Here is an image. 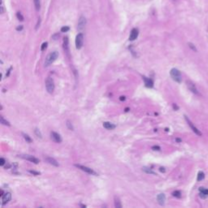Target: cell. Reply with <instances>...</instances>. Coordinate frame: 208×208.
I'll list each match as a JSON object with an SVG mask.
<instances>
[{
    "label": "cell",
    "instance_id": "1",
    "mask_svg": "<svg viewBox=\"0 0 208 208\" xmlns=\"http://www.w3.org/2000/svg\"><path fill=\"white\" fill-rule=\"evenodd\" d=\"M59 57V53L57 51H53L51 53H50L47 56L45 60V66L46 67H49L50 65L52 64L58 59Z\"/></svg>",
    "mask_w": 208,
    "mask_h": 208
},
{
    "label": "cell",
    "instance_id": "2",
    "mask_svg": "<svg viewBox=\"0 0 208 208\" xmlns=\"http://www.w3.org/2000/svg\"><path fill=\"white\" fill-rule=\"evenodd\" d=\"M170 75L172 76V78L175 80L176 82L181 83L182 80V76H181V72L176 69V68H172L170 71Z\"/></svg>",
    "mask_w": 208,
    "mask_h": 208
},
{
    "label": "cell",
    "instance_id": "3",
    "mask_svg": "<svg viewBox=\"0 0 208 208\" xmlns=\"http://www.w3.org/2000/svg\"><path fill=\"white\" fill-rule=\"evenodd\" d=\"M45 85H46V91H47L49 94H52L55 90V81H54L53 78H51V77H50V76L47 77L46 80Z\"/></svg>",
    "mask_w": 208,
    "mask_h": 208
},
{
    "label": "cell",
    "instance_id": "4",
    "mask_svg": "<svg viewBox=\"0 0 208 208\" xmlns=\"http://www.w3.org/2000/svg\"><path fill=\"white\" fill-rule=\"evenodd\" d=\"M83 42H84V35L83 33H80L76 37V40H75L76 48L80 50L83 46Z\"/></svg>",
    "mask_w": 208,
    "mask_h": 208
},
{
    "label": "cell",
    "instance_id": "5",
    "mask_svg": "<svg viewBox=\"0 0 208 208\" xmlns=\"http://www.w3.org/2000/svg\"><path fill=\"white\" fill-rule=\"evenodd\" d=\"M75 167H78L79 169L82 170L83 172H85L86 173H88V174H90L92 176H98V174L96 172H94V170L89 168L88 167H85V166H83V165H80V164H75Z\"/></svg>",
    "mask_w": 208,
    "mask_h": 208
},
{
    "label": "cell",
    "instance_id": "6",
    "mask_svg": "<svg viewBox=\"0 0 208 208\" xmlns=\"http://www.w3.org/2000/svg\"><path fill=\"white\" fill-rule=\"evenodd\" d=\"M86 25V19L84 15H80L79 20H78V24H77V29L79 31H82L85 28Z\"/></svg>",
    "mask_w": 208,
    "mask_h": 208
},
{
    "label": "cell",
    "instance_id": "7",
    "mask_svg": "<svg viewBox=\"0 0 208 208\" xmlns=\"http://www.w3.org/2000/svg\"><path fill=\"white\" fill-rule=\"evenodd\" d=\"M20 157L21 158H23V159H26L28 161H29V162H32L33 163H35V164H38L39 163V159H37L36 157H34V156H32V155H29V154H22V155H20Z\"/></svg>",
    "mask_w": 208,
    "mask_h": 208
},
{
    "label": "cell",
    "instance_id": "8",
    "mask_svg": "<svg viewBox=\"0 0 208 208\" xmlns=\"http://www.w3.org/2000/svg\"><path fill=\"white\" fill-rule=\"evenodd\" d=\"M185 120L187 121V123H188V125H189V127H190V128L192 129V130H193V131L196 133L197 135H198V136H202V133L199 131V130H198L196 127H195L194 125H193V123L191 122L190 120H189V118L187 117V116H185Z\"/></svg>",
    "mask_w": 208,
    "mask_h": 208
},
{
    "label": "cell",
    "instance_id": "9",
    "mask_svg": "<svg viewBox=\"0 0 208 208\" xmlns=\"http://www.w3.org/2000/svg\"><path fill=\"white\" fill-rule=\"evenodd\" d=\"M51 137L52 140H53L55 142H56V143H61L62 142V138L59 133H55V132H51Z\"/></svg>",
    "mask_w": 208,
    "mask_h": 208
},
{
    "label": "cell",
    "instance_id": "10",
    "mask_svg": "<svg viewBox=\"0 0 208 208\" xmlns=\"http://www.w3.org/2000/svg\"><path fill=\"white\" fill-rule=\"evenodd\" d=\"M186 84H187L188 88H189V90H190L191 92H193L194 94H199V93H198V91L197 88L195 87V85H194V84L193 82H191L190 80H188V81L186 82Z\"/></svg>",
    "mask_w": 208,
    "mask_h": 208
},
{
    "label": "cell",
    "instance_id": "11",
    "mask_svg": "<svg viewBox=\"0 0 208 208\" xmlns=\"http://www.w3.org/2000/svg\"><path fill=\"white\" fill-rule=\"evenodd\" d=\"M11 199V193H5L2 196V205H5L10 202Z\"/></svg>",
    "mask_w": 208,
    "mask_h": 208
},
{
    "label": "cell",
    "instance_id": "12",
    "mask_svg": "<svg viewBox=\"0 0 208 208\" xmlns=\"http://www.w3.org/2000/svg\"><path fill=\"white\" fill-rule=\"evenodd\" d=\"M138 34H139V31L138 29H133L129 35V40L130 41H134V40L138 38Z\"/></svg>",
    "mask_w": 208,
    "mask_h": 208
},
{
    "label": "cell",
    "instance_id": "13",
    "mask_svg": "<svg viewBox=\"0 0 208 208\" xmlns=\"http://www.w3.org/2000/svg\"><path fill=\"white\" fill-rule=\"evenodd\" d=\"M64 50L68 56H69V42H68V37H65L64 38Z\"/></svg>",
    "mask_w": 208,
    "mask_h": 208
},
{
    "label": "cell",
    "instance_id": "14",
    "mask_svg": "<svg viewBox=\"0 0 208 208\" xmlns=\"http://www.w3.org/2000/svg\"><path fill=\"white\" fill-rule=\"evenodd\" d=\"M142 78H143L145 87H147V88H152L154 86V81L150 78H148V77H146V76H143Z\"/></svg>",
    "mask_w": 208,
    "mask_h": 208
},
{
    "label": "cell",
    "instance_id": "15",
    "mask_svg": "<svg viewBox=\"0 0 208 208\" xmlns=\"http://www.w3.org/2000/svg\"><path fill=\"white\" fill-rule=\"evenodd\" d=\"M157 201H158V203H159V205H161V206H163L164 203H165V201H166L165 194H159L157 196Z\"/></svg>",
    "mask_w": 208,
    "mask_h": 208
},
{
    "label": "cell",
    "instance_id": "16",
    "mask_svg": "<svg viewBox=\"0 0 208 208\" xmlns=\"http://www.w3.org/2000/svg\"><path fill=\"white\" fill-rule=\"evenodd\" d=\"M45 160L46 161L47 163H49L50 164H51V165H53L55 167H59V163L57 162L56 160H55V159H53V158H51V157H46Z\"/></svg>",
    "mask_w": 208,
    "mask_h": 208
},
{
    "label": "cell",
    "instance_id": "17",
    "mask_svg": "<svg viewBox=\"0 0 208 208\" xmlns=\"http://www.w3.org/2000/svg\"><path fill=\"white\" fill-rule=\"evenodd\" d=\"M199 190H200V197L202 198H207L208 196V189L203 187H200Z\"/></svg>",
    "mask_w": 208,
    "mask_h": 208
},
{
    "label": "cell",
    "instance_id": "18",
    "mask_svg": "<svg viewBox=\"0 0 208 208\" xmlns=\"http://www.w3.org/2000/svg\"><path fill=\"white\" fill-rule=\"evenodd\" d=\"M103 127L105 129H107L108 130H112L116 129V125H114V124L111 123V122H104L103 123Z\"/></svg>",
    "mask_w": 208,
    "mask_h": 208
},
{
    "label": "cell",
    "instance_id": "19",
    "mask_svg": "<svg viewBox=\"0 0 208 208\" xmlns=\"http://www.w3.org/2000/svg\"><path fill=\"white\" fill-rule=\"evenodd\" d=\"M114 201H115L114 202V203H115V207H116V208H121V207H122V204H121V202H120L119 198L115 197Z\"/></svg>",
    "mask_w": 208,
    "mask_h": 208
},
{
    "label": "cell",
    "instance_id": "20",
    "mask_svg": "<svg viewBox=\"0 0 208 208\" xmlns=\"http://www.w3.org/2000/svg\"><path fill=\"white\" fill-rule=\"evenodd\" d=\"M142 171L145 172V173H147V174H151V175H155V174H156V173H155L153 170L150 169V168H149V167H142Z\"/></svg>",
    "mask_w": 208,
    "mask_h": 208
},
{
    "label": "cell",
    "instance_id": "21",
    "mask_svg": "<svg viewBox=\"0 0 208 208\" xmlns=\"http://www.w3.org/2000/svg\"><path fill=\"white\" fill-rule=\"evenodd\" d=\"M34 7H35L37 11H39L41 8V0H33Z\"/></svg>",
    "mask_w": 208,
    "mask_h": 208
},
{
    "label": "cell",
    "instance_id": "22",
    "mask_svg": "<svg viewBox=\"0 0 208 208\" xmlns=\"http://www.w3.org/2000/svg\"><path fill=\"white\" fill-rule=\"evenodd\" d=\"M0 120H1V124H2V125H7V126H11V124H10V122H9V121H7V120H6L5 119H4V117L3 116H0Z\"/></svg>",
    "mask_w": 208,
    "mask_h": 208
},
{
    "label": "cell",
    "instance_id": "23",
    "mask_svg": "<svg viewBox=\"0 0 208 208\" xmlns=\"http://www.w3.org/2000/svg\"><path fill=\"white\" fill-rule=\"evenodd\" d=\"M204 177H205V174L203 172H199L198 173V178H197V180H198V181H203V180L204 179Z\"/></svg>",
    "mask_w": 208,
    "mask_h": 208
},
{
    "label": "cell",
    "instance_id": "24",
    "mask_svg": "<svg viewBox=\"0 0 208 208\" xmlns=\"http://www.w3.org/2000/svg\"><path fill=\"white\" fill-rule=\"evenodd\" d=\"M22 135L24 137V140H25L27 142H29V143H31L33 141H32V138H30V137L28 135V134H25V133H22Z\"/></svg>",
    "mask_w": 208,
    "mask_h": 208
},
{
    "label": "cell",
    "instance_id": "25",
    "mask_svg": "<svg viewBox=\"0 0 208 208\" xmlns=\"http://www.w3.org/2000/svg\"><path fill=\"white\" fill-rule=\"evenodd\" d=\"M34 133H35L36 136L38 137V138H42V133H41V131H40V130H39L38 128L35 129V130H34Z\"/></svg>",
    "mask_w": 208,
    "mask_h": 208
},
{
    "label": "cell",
    "instance_id": "26",
    "mask_svg": "<svg viewBox=\"0 0 208 208\" xmlns=\"http://www.w3.org/2000/svg\"><path fill=\"white\" fill-rule=\"evenodd\" d=\"M172 195L174 197H176V198H181V191H178V190H176V191H174L172 193Z\"/></svg>",
    "mask_w": 208,
    "mask_h": 208
},
{
    "label": "cell",
    "instance_id": "27",
    "mask_svg": "<svg viewBox=\"0 0 208 208\" xmlns=\"http://www.w3.org/2000/svg\"><path fill=\"white\" fill-rule=\"evenodd\" d=\"M66 125H67V127H68V128L70 130H73V129H74L73 126H72V123H71L69 120H67V122H66Z\"/></svg>",
    "mask_w": 208,
    "mask_h": 208
},
{
    "label": "cell",
    "instance_id": "28",
    "mask_svg": "<svg viewBox=\"0 0 208 208\" xmlns=\"http://www.w3.org/2000/svg\"><path fill=\"white\" fill-rule=\"evenodd\" d=\"M16 16H17V19L20 20V21H23L24 20V17H23V15L22 14L20 13V12H17L16 13Z\"/></svg>",
    "mask_w": 208,
    "mask_h": 208
},
{
    "label": "cell",
    "instance_id": "29",
    "mask_svg": "<svg viewBox=\"0 0 208 208\" xmlns=\"http://www.w3.org/2000/svg\"><path fill=\"white\" fill-rule=\"evenodd\" d=\"M47 45H48V43L46 42H43L42 45V46H41V51H44L46 49V47H47Z\"/></svg>",
    "mask_w": 208,
    "mask_h": 208
},
{
    "label": "cell",
    "instance_id": "30",
    "mask_svg": "<svg viewBox=\"0 0 208 208\" xmlns=\"http://www.w3.org/2000/svg\"><path fill=\"white\" fill-rule=\"evenodd\" d=\"M69 29H70V28L68 27V26H64V27L61 28V32L66 33V32H68V31L69 30Z\"/></svg>",
    "mask_w": 208,
    "mask_h": 208
},
{
    "label": "cell",
    "instance_id": "31",
    "mask_svg": "<svg viewBox=\"0 0 208 208\" xmlns=\"http://www.w3.org/2000/svg\"><path fill=\"white\" fill-rule=\"evenodd\" d=\"M189 47H190L192 50H193L194 51H195V52H197V49H196V47H195V46L193 44V43H191V42H189Z\"/></svg>",
    "mask_w": 208,
    "mask_h": 208
},
{
    "label": "cell",
    "instance_id": "32",
    "mask_svg": "<svg viewBox=\"0 0 208 208\" xmlns=\"http://www.w3.org/2000/svg\"><path fill=\"white\" fill-rule=\"evenodd\" d=\"M29 172L31 173V174H33V175H35V176H38L40 175V172H36V171H33V170H29Z\"/></svg>",
    "mask_w": 208,
    "mask_h": 208
},
{
    "label": "cell",
    "instance_id": "33",
    "mask_svg": "<svg viewBox=\"0 0 208 208\" xmlns=\"http://www.w3.org/2000/svg\"><path fill=\"white\" fill-rule=\"evenodd\" d=\"M5 163H6V160L3 159V158H1V159H0V165L4 166Z\"/></svg>",
    "mask_w": 208,
    "mask_h": 208
},
{
    "label": "cell",
    "instance_id": "34",
    "mask_svg": "<svg viewBox=\"0 0 208 208\" xmlns=\"http://www.w3.org/2000/svg\"><path fill=\"white\" fill-rule=\"evenodd\" d=\"M152 149L154 150H160V147L159 145H154V146H152Z\"/></svg>",
    "mask_w": 208,
    "mask_h": 208
},
{
    "label": "cell",
    "instance_id": "35",
    "mask_svg": "<svg viewBox=\"0 0 208 208\" xmlns=\"http://www.w3.org/2000/svg\"><path fill=\"white\" fill-rule=\"evenodd\" d=\"M4 12V7H3V3H2H2H1V11H0V13L2 14Z\"/></svg>",
    "mask_w": 208,
    "mask_h": 208
},
{
    "label": "cell",
    "instance_id": "36",
    "mask_svg": "<svg viewBox=\"0 0 208 208\" xmlns=\"http://www.w3.org/2000/svg\"><path fill=\"white\" fill-rule=\"evenodd\" d=\"M22 29H23V26L20 25V26H19V27L16 28V30H17V31H21V30H22Z\"/></svg>",
    "mask_w": 208,
    "mask_h": 208
},
{
    "label": "cell",
    "instance_id": "37",
    "mask_svg": "<svg viewBox=\"0 0 208 208\" xmlns=\"http://www.w3.org/2000/svg\"><path fill=\"white\" fill-rule=\"evenodd\" d=\"M11 68H9V70L7 71V74H6V76H9V74H10V72H11Z\"/></svg>",
    "mask_w": 208,
    "mask_h": 208
},
{
    "label": "cell",
    "instance_id": "38",
    "mask_svg": "<svg viewBox=\"0 0 208 208\" xmlns=\"http://www.w3.org/2000/svg\"><path fill=\"white\" fill-rule=\"evenodd\" d=\"M159 171L160 172H165V168H164V167H160Z\"/></svg>",
    "mask_w": 208,
    "mask_h": 208
},
{
    "label": "cell",
    "instance_id": "39",
    "mask_svg": "<svg viewBox=\"0 0 208 208\" xmlns=\"http://www.w3.org/2000/svg\"><path fill=\"white\" fill-rule=\"evenodd\" d=\"M120 101H123V100L125 101V96H121V97L120 98Z\"/></svg>",
    "mask_w": 208,
    "mask_h": 208
},
{
    "label": "cell",
    "instance_id": "40",
    "mask_svg": "<svg viewBox=\"0 0 208 208\" xmlns=\"http://www.w3.org/2000/svg\"><path fill=\"white\" fill-rule=\"evenodd\" d=\"M40 19L38 20V24H37V27H36V29H38V25H40Z\"/></svg>",
    "mask_w": 208,
    "mask_h": 208
},
{
    "label": "cell",
    "instance_id": "41",
    "mask_svg": "<svg viewBox=\"0 0 208 208\" xmlns=\"http://www.w3.org/2000/svg\"><path fill=\"white\" fill-rule=\"evenodd\" d=\"M173 107H174V109H176V110H177V109H178V107H176V104H173Z\"/></svg>",
    "mask_w": 208,
    "mask_h": 208
},
{
    "label": "cell",
    "instance_id": "42",
    "mask_svg": "<svg viewBox=\"0 0 208 208\" xmlns=\"http://www.w3.org/2000/svg\"><path fill=\"white\" fill-rule=\"evenodd\" d=\"M176 141H179V142H181V139H179V138H176Z\"/></svg>",
    "mask_w": 208,
    "mask_h": 208
}]
</instances>
